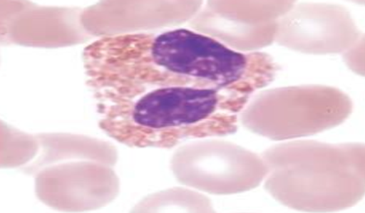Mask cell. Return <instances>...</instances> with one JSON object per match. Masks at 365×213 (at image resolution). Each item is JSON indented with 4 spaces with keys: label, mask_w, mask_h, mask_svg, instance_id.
Instances as JSON below:
<instances>
[{
    "label": "cell",
    "mask_w": 365,
    "mask_h": 213,
    "mask_svg": "<svg viewBox=\"0 0 365 213\" xmlns=\"http://www.w3.org/2000/svg\"><path fill=\"white\" fill-rule=\"evenodd\" d=\"M251 96L195 87L132 90L99 101L101 127L132 147L170 148L187 139L235 134Z\"/></svg>",
    "instance_id": "cell-1"
},
{
    "label": "cell",
    "mask_w": 365,
    "mask_h": 213,
    "mask_svg": "<svg viewBox=\"0 0 365 213\" xmlns=\"http://www.w3.org/2000/svg\"><path fill=\"white\" fill-rule=\"evenodd\" d=\"M299 107L297 87L264 90L249 100L240 114L242 125L264 137L279 141L312 135L341 123L351 111L349 98L326 88Z\"/></svg>",
    "instance_id": "cell-2"
},
{
    "label": "cell",
    "mask_w": 365,
    "mask_h": 213,
    "mask_svg": "<svg viewBox=\"0 0 365 213\" xmlns=\"http://www.w3.org/2000/svg\"><path fill=\"white\" fill-rule=\"evenodd\" d=\"M173 167L181 182L219 195L255 189L269 172L262 156L222 140L185 146L175 155Z\"/></svg>",
    "instance_id": "cell-3"
},
{
    "label": "cell",
    "mask_w": 365,
    "mask_h": 213,
    "mask_svg": "<svg viewBox=\"0 0 365 213\" xmlns=\"http://www.w3.org/2000/svg\"><path fill=\"white\" fill-rule=\"evenodd\" d=\"M356 29L349 13L333 6H293L279 20L275 41L282 46L309 53L341 52L356 39Z\"/></svg>",
    "instance_id": "cell-4"
},
{
    "label": "cell",
    "mask_w": 365,
    "mask_h": 213,
    "mask_svg": "<svg viewBox=\"0 0 365 213\" xmlns=\"http://www.w3.org/2000/svg\"><path fill=\"white\" fill-rule=\"evenodd\" d=\"M278 23L266 26H248L225 19L206 9L194 20L192 26L200 33L207 35L231 50L238 52L254 51L269 46L276 39Z\"/></svg>",
    "instance_id": "cell-5"
},
{
    "label": "cell",
    "mask_w": 365,
    "mask_h": 213,
    "mask_svg": "<svg viewBox=\"0 0 365 213\" xmlns=\"http://www.w3.org/2000/svg\"><path fill=\"white\" fill-rule=\"evenodd\" d=\"M294 4L292 1H209L206 9L225 19L258 26L279 22Z\"/></svg>",
    "instance_id": "cell-6"
}]
</instances>
